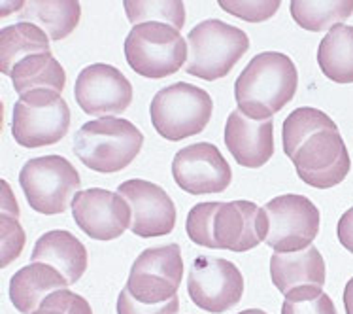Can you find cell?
<instances>
[{
	"mask_svg": "<svg viewBox=\"0 0 353 314\" xmlns=\"http://www.w3.org/2000/svg\"><path fill=\"white\" fill-rule=\"evenodd\" d=\"M185 229L191 241L206 248L248 252L267 241L268 218L252 201L201 203L189 212Z\"/></svg>",
	"mask_w": 353,
	"mask_h": 314,
	"instance_id": "obj_1",
	"label": "cell"
},
{
	"mask_svg": "<svg viewBox=\"0 0 353 314\" xmlns=\"http://www.w3.org/2000/svg\"><path fill=\"white\" fill-rule=\"evenodd\" d=\"M296 68L278 52L261 53L250 61L234 84L238 110L252 119H272L295 97Z\"/></svg>",
	"mask_w": 353,
	"mask_h": 314,
	"instance_id": "obj_2",
	"label": "cell"
},
{
	"mask_svg": "<svg viewBox=\"0 0 353 314\" xmlns=\"http://www.w3.org/2000/svg\"><path fill=\"white\" fill-rule=\"evenodd\" d=\"M144 137L123 117H99L74 137V154L97 173H117L140 154Z\"/></svg>",
	"mask_w": 353,
	"mask_h": 314,
	"instance_id": "obj_3",
	"label": "cell"
},
{
	"mask_svg": "<svg viewBox=\"0 0 353 314\" xmlns=\"http://www.w3.org/2000/svg\"><path fill=\"white\" fill-rule=\"evenodd\" d=\"M188 46L185 70L202 80H217L231 72L232 66L250 50V38L238 27L208 19L189 32Z\"/></svg>",
	"mask_w": 353,
	"mask_h": 314,
	"instance_id": "obj_4",
	"label": "cell"
},
{
	"mask_svg": "<svg viewBox=\"0 0 353 314\" xmlns=\"http://www.w3.org/2000/svg\"><path fill=\"white\" fill-rule=\"evenodd\" d=\"M214 103L204 89L178 81L153 97L150 114L155 131L168 140H181L204 131Z\"/></svg>",
	"mask_w": 353,
	"mask_h": 314,
	"instance_id": "obj_5",
	"label": "cell"
},
{
	"mask_svg": "<svg viewBox=\"0 0 353 314\" xmlns=\"http://www.w3.org/2000/svg\"><path fill=\"white\" fill-rule=\"evenodd\" d=\"M188 55V42L180 30L163 23L137 25L125 40L127 63L145 78H165L178 72Z\"/></svg>",
	"mask_w": 353,
	"mask_h": 314,
	"instance_id": "obj_6",
	"label": "cell"
},
{
	"mask_svg": "<svg viewBox=\"0 0 353 314\" xmlns=\"http://www.w3.org/2000/svg\"><path fill=\"white\" fill-rule=\"evenodd\" d=\"M19 184L30 208L40 214H63L79 191L81 178L65 157L46 155L23 165Z\"/></svg>",
	"mask_w": 353,
	"mask_h": 314,
	"instance_id": "obj_7",
	"label": "cell"
},
{
	"mask_svg": "<svg viewBox=\"0 0 353 314\" xmlns=\"http://www.w3.org/2000/svg\"><path fill=\"white\" fill-rule=\"evenodd\" d=\"M70 127V108L61 93L30 91L14 106L12 135L23 148L51 146L65 137Z\"/></svg>",
	"mask_w": 353,
	"mask_h": 314,
	"instance_id": "obj_8",
	"label": "cell"
},
{
	"mask_svg": "<svg viewBox=\"0 0 353 314\" xmlns=\"http://www.w3.org/2000/svg\"><path fill=\"white\" fill-rule=\"evenodd\" d=\"M183 277V259L178 244L144 250L132 263L127 290L145 305H157L176 297Z\"/></svg>",
	"mask_w": 353,
	"mask_h": 314,
	"instance_id": "obj_9",
	"label": "cell"
},
{
	"mask_svg": "<svg viewBox=\"0 0 353 314\" xmlns=\"http://www.w3.org/2000/svg\"><path fill=\"white\" fill-rule=\"evenodd\" d=\"M268 218L267 244L276 252H299L312 246L319 233V210L304 195H280L263 206Z\"/></svg>",
	"mask_w": 353,
	"mask_h": 314,
	"instance_id": "obj_10",
	"label": "cell"
},
{
	"mask_svg": "<svg viewBox=\"0 0 353 314\" xmlns=\"http://www.w3.org/2000/svg\"><path fill=\"white\" fill-rule=\"evenodd\" d=\"M188 292L199 308L221 314L240 303L244 277L234 263L221 257L201 256L191 265Z\"/></svg>",
	"mask_w": 353,
	"mask_h": 314,
	"instance_id": "obj_11",
	"label": "cell"
},
{
	"mask_svg": "<svg viewBox=\"0 0 353 314\" xmlns=\"http://www.w3.org/2000/svg\"><path fill=\"white\" fill-rule=\"evenodd\" d=\"M296 175L304 184L317 190H329L344 182L352 161L339 129H327L312 135L291 157Z\"/></svg>",
	"mask_w": 353,
	"mask_h": 314,
	"instance_id": "obj_12",
	"label": "cell"
},
{
	"mask_svg": "<svg viewBox=\"0 0 353 314\" xmlns=\"http://www.w3.org/2000/svg\"><path fill=\"white\" fill-rule=\"evenodd\" d=\"M74 97L79 108L89 116H117L129 108L132 86L116 66L97 63L79 72Z\"/></svg>",
	"mask_w": 353,
	"mask_h": 314,
	"instance_id": "obj_13",
	"label": "cell"
},
{
	"mask_svg": "<svg viewBox=\"0 0 353 314\" xmlns=\"http://www.w3.org/2000/svg\"><path fill=\"white\" fill-rule=\"evenodd\" d=\"M172 176L181 190L191 195L221 193L229 188L232 173L214 144L199 142L181 148L172 161Z\"/></svg>",
	"mask_w": 353,
	"mask_h": 314,
	"instance_id": "obj_14",
	"label": "cell"
},
{
	"mask_svg": "<svg viewBox=\"0 0 353 314\" xmlns=\"http://www.w3.org/2000/svg\"><path fill=\"white\" fill-rule=\"evenodd\" d=\"M74 222L94 241H114L130 227V206L119 193L91 188L72 201Z\"/></svg>",
	"mask_w": 353,
	"mask_h": 314,
	"instance_id": "obj_15",
	"label": "cell"
},
{
	"mask_svg": "<svg viewBox=\"0 0 353 314\" xmlns=\"http://www.w3.org/2000/svg\"><path fill=\"white\" fill-rule=\"evenodd\" d=\"M117 193L130 206V231L142 239L163 237L174 229L176 206L163 188L148 180H127Z\"/></svg>",
	"mask_w": 353,
	"mask_h": 314,
	"instance_id": "obj_16",
	"label": "cell"
},
{
	"mask_svg": "<svg viewBox=\"0 0 353 314\" xmlns=\"http://www.w3.org/2000/svg\"><path fill=\"white\" fill-rule=\"evenodd\" d=\"M225 144L238 165L263 167L274 154V124L272 119H252L242 110H234L227 119Z\"/></svg>",
	"mask_w": 353,
	"mask_h": 314,
	"instance_id": "obj_17",
	"label": "cell"
},
{
	"mask_svg": "<svg viewBox=\"0 0 353 314\" xmlns=\"http://www.w3.org/2000/svg\"><path fill=\"white\" fill-rule=\"evenodd\" d=\"M270 277L283 295L299 288H323L325 262L316 246L299 252H276L270 259Z\"/></svg>",
	"mask_w": 353,
	"mask_h": 314,
	"instance_id": "obj_18",
	"label": "cell"
},
{
	"mask_svg": "<svg viewBox=\"0 0 353 314\" xmlns=\"http://www.w3.org/2000/svg\"><path fill=\"white\" fill-rule=\"evenodd\" d=\"M30 259L32 263H46L57 269L68 284H76L87 269L85 246L72 233L63 229L43 233L34 244Z\"/></svg>",
	"mask_w": 353,
	"mask_h": 314,
	"instance_id": "obj_19",
	"label": "cell"
},
{
	"mask_svg": "<svg viewBox=\"0 0 353 314\" xmlns=\"http://www.w3.org/2000/svg\"><path fill=\"white\" fill-rule=\"evenodd\" d=\"M68 286V280L57 269L46 263H30L12 277L10 300L21 314H34L48 295Z\"/></svg>",
	"mask_w": 353,
	"mask_h": 314,
	"instance_id": "obj_20",
	"label": "cell"
},
{
	"mask_svg": "<svg viewBox=\"0 0 353 314\" xmlns=\"http://www.w3.org/2000/svg\"><path fill=\"white\" fill-rule=\"evenodd\" d=\"M14 81L15 93L19 97L27 95L30 91H55L61 93L66 84L65 68L59 65L57 59L48 53H38L23 59L17 63L10 74Z\"/></svg>",
	"mask_w": 353,
	"mask_h": 314,
	"instance_id": "obj_21",
	"label": "cell"
},
{
	"mask_svg": "<svg viewBox=\"0 0 353 314\" xmlns=\"http://www.w3.org/2000/svg\"><path fill=\"white\" fill-rule=\"evenodd\" d=\"M81 8L78 2H53V0H32L25 2L19 12L21 23H32L51 38L63 40L79 23Z\"/></svg>",
	"mask_w": 353,
	"mask_h": 314,
	"instance_id": "obj_22",
	"label": "cell"
},
{
	"mask_svg": "<svg viewBox=\"0 0 353 314\" xmlns=\"http://www.w3.org/2000/svg\"><path fill=\"white\" fill-rule=\"evenodd\" d=\"M48 52L50 38L32 23H15L0 30V70L8 76L23 59Z\"/></svg>",
	"mask_w": 353,
	"mask_h": 314,
	"instance_id": "obj_23",
	"label": "cell"
},
{
	"mask_svg": "<svg viewBox=\"0 0 353 314\" xmlns=\"http://www.w3.org/2000/svg\"><path fill=\"white\" fill-rule=\"evenodd\" d=\"M317 63L329 80L353 84V27H332L319 44Z\"/></svg>",
	"mask_w": 353,
	"mask_h": 314,
	"instance_id": "obj_24",
	"label": "cell"
},
{
	"mask_svg": "<svg viewBox=\"0 0 353 314\" xmlns=\"http://www.w3.org/2000/svg\"><path fill=\"white\" fill-rule=\"evenodd\" d=\"M353 14V0L350 2H306L295 0L291 2V15L303 29L319 32V30H331L336 25H342Z\"/></svg>",
	"mask_w": 353,
	"mask_h": 314,
	"instance_id": "obj_25",
	"label": "cell"
},
{
	"mask_svg": "<svg viewBox=\"0 0 353 314\" xmlns=\"http://www.w3.org/2000/svg\"><path fill=\"white\" fill-rule=\"evenodd\" d=\"M327 129H339V127L321 110L296 108L283 121V131H281L283 152L291 159L296 150L303 146L304 140H308L312 135L319 131H327Z\"/></svg>",
	"mask_w": 353,
	"mask_h": 314,
	"instance_id": "obj_26",
	"label": "cell"
},
{
	"mask_svg": "<svg viewBox=\"0 0 353 314\" xmlns=\"http://www.w3.org/2000/svg\"><path fill=\"white\" fill-rule=\"evenodd\" d=\"M125 12L129 21L137 27L142 23H163L180 30L185 23V6L178 0H152V2H125Z\"/></svg>",
	"mask_w": 353,
	"mask_h": 314,
	"instance_id": "obj_27",
	"label": "cell"
},
{
	"mask_svg": "<svg viewBox=\"0 0 353 314\" xmlns=\"http://www.w3.org/2000/svg\"><path fill=\"white\" fill-rule=\"evenodd\" d=\"M281 314H336L334 303L321 288H299L285 295Z\"/></svg>",
	"mask_w": 353,
	"mask_h": 314,
	"instance_id": "obj_28",
	"label": "cell"
},
{
	"mask_svg": "<svg viewBox=\"0 0 353 314\" xmlns=\"http://www.w3.org/2000/svg\"><path fill=\"white\" fill-rule=\"evenodd\" d=\"M34 314H93V311L81 295L65 288L48 295Z\"/></svg>",
	"mask_w": 353,
	"mask_h": 314,
	"instance_id": "obj_29",
	"label": "cell"
},
{
	"mask_svg": "<svg viewBox=\"0 0 353 314\" xmlns=\"http://www.w3.org/2000/svg\"><path fill=\"white\" fill-rule=\"evenodd\" d=\"M219 6L227 10L229 14H232L234 17H240L244 21H265L268 17L278 12L280 8V2L274 0V2H257V0H238V2H232V0H227V2H219Z\"/></svg>",
	"mask_w": 353,
	"mask_h": 314,
	"instance_id": "obj_30",
	"label": "cell"
},
{
	"mask_svg": "<svg viewBox=\"0 0 353 314\" xmlns=\"http://www.w3.org/2000/svg\"><path fill=\"white\" fill-rule=\"evenodd\" d=\"M0 246H2V267H6L8 263L14 262L15 257H19L23 246H25V233H23V227L19 226L17 218L6 216L2 214L0 216Z\"/></svg>",
	"mask_w": 353,
	"mask_h": 314,
	"instance_id": "obj_31",
	"label": "cell"
},
{
	"mask_svg": "<svg viewBox=\"0 0 353 314\" xmlns=\"http://www.w3.org/2000/svg\"><path fill=\"white\" fill-rule=\"evenodd\" d=\"M180 313V300L172 297V300L165 301V303H157V305H145L140 303L137 297H132V293L125 288L117 297V314H178Z\"/></svg>",
	"mask_w": 353,
	"mask_h": 314,
	"instance_id": "obj_32",
	"label": "cell"
},
{
	"mask_svg": "<svg viewBox=\"0 0 353 314\" xmlns=\"http://www.w3.org/2000/svg\"><path fill=\"white\" fill-rule=\"evenodd\" d=\"M339 241L340 244L353 254V206L339 222Z\"/></svg>",
	"mask_w": 353,
	"mask_h": 314,
	"instance_id": "obj_33",
	"label": "cell"
},
{
	"mask_svg": "<svg viewBox=\"0 0 353 314\" xmlns=\"http://www.w3.org/2000/svg\"><path fill=\"white\" fill-rule=\"evenodd\" d=\"M2 190H4V193H2V214L12 216V218H19V208H17V203H15L10 186L6 182H2Z\"/></svg>",
	"mask_w": 353,
	"mask_h": 314,
	"instance_id": "obj_34",
	"label": "cell"
},
{
	"mask_svg": "<svg viewBox=\"0 0 353 314\" xmlns=\"http://www.w3.org/2000/svg\"><path fill=\"white\" fill-rule=\"evenodd\" d=\"M344 307H346L347 314H353V278L346 284L344 290Z\"/></svg>",
	"mask_w": 353,
	"mask_h": 314,
	"instance_id": "obj_35",
	"label": "cell"
},
{
	"mask_svg": "<svg viewBox=\"0 0 353 314\" xmlns=\"http://www.w3.org/2000/svg\"><path fill=\"white\" fill-rule=\"evenodd\" d=\"M238 314H267L265 311H261V308H248V311H242V313Z\"/></svg>",
	"mask_w": 353,
	"mask_h": 314,
	"instance_id": "obj_36",
	"label": "cell"
}]
</instances>
